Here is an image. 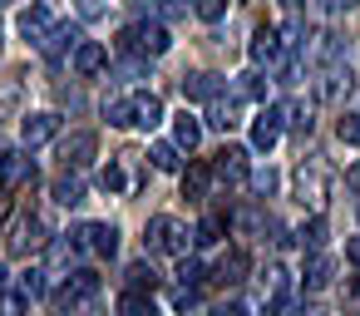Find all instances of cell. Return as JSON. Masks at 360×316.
I'll return each instance as SVG.
<instances>
[{"label":"cell","instance_id":"cell-14","mask_svg":"<svg viewBox=\"0 0 360 316\" xmlns=\"http://www.w3.org/2000/svg\"><path fill=\"white\" fill-rule=\"evenodd\" d=\"M104 65H109V50L99 40H79L75 45V75H99Z\"/></svg>","mask_w":360,"mask_h":316},{"label":"cell","instance_id":"cell-3","mask_svg":"<svg viewBox=\"0 0 360 316\" xmlns=\"http://www.w3.org/2000/svg\"><path fill=\"white\" fill-rule=\"evenodd\" d=\"M291 183H296V198H301V203L321 208V203H326V193H330V168H326L321 158H306V163L296 168V178H291Z\"/></svg>","mask_w":360,"mask_h":316},{"label":"cell","instance_id":"cell-36","mask_svg":"<svg viewBox=\"0 0 360 316\" xmlns=\"http://www.w3.org/2000/svg\"><path fill=\"white\" fill-rule=\"evenodd\" d=\"M193 15L207 20V25H217V20L227 15V0H193Z\"/></svg>","mask_w":360,"mask_h":316},{"label":"cell","instance_id":"cell-15","mask_svg":"<svg viewBox=\"0 0 360 316\" xmlns=\"http://www.w3.org/2000/svg\"><path fill=\"white\" fill-rule=\"evenodd\" d=\"M212 173L217 178H232V183H242L252 168H247V148H237V144H227L222 153H217V163H212Z\"/></svg>","mask_w":360,"mask_h":316},{"label":"cell","instance_id":"cell-5","mask_svg":"<svg viewBox=\"0 0 360 316\" xmlns=\"http://www.w3.org/2000/svg\"><path fill=\"white\" fill-rule=\"evenodd\" d=\"M75 247L79 252H94V257H114L119 252V227L114 222H84L75 232Z\"/></svg>","mask_w":360,"mask_h":316},{"label":"cell","instance_id":"cell-33","mask_svg":"<svg viewBox=\"0 0 360 316\" xmlns=\"http://www.w3.org/2000/svg\"><path fill=\"white\" fill-rule=\"evenodd\" d=\"M99 188H104V193H124V188H129V173H124V163H109V168L99 173Z\"/></svg>","mask_w":360,"mask_h":316},{"label":"cell","instance_id":"cell-28","mask_svg":"<svg viewBox=\"0 0 360 316\" xmlns=\"http://www.w3.org/2000/svg\"><path fill=\"white\" fill-rule=\"evenodd\" d=\"M286 277H291V272H286L281 262H271V267L262 272V286H266V296H271V301H276V296H286V286H291Z\"/></svg>","mask_w":360,"mask_h":316},{"label":"cell","instance_id":"cell-30","mask_svg":"<svg viewBox=\"0 0 360 316\" xmlns=\"http://www.w3.org/2000/svg\"><path fill=\"white\" fill-rule=\"evenodd\" d=\"M104 119H109L114 129H129V124H134V99H109V104H104Z\"/></svg>","mask_w":360,"mask_h":316},{"label":"cell","instance_id":"cell-20","mask_svg":"<svg viewBox=\"0 0 360 316\" xmlns=\"http://www.w3.org/2000/svg\"><path fill=\"white\" fill-rule=\"evenodd\" d=\"M134 124L139 129H158L163 124V99L158 94H134Z\"/></svg>","mask_w":360,"mask_h":316},{"label":"cell","instance_id":"cell-8","mask_svg":"<svg viewBox=\"0 0 360 316\" xmlns=\"http://www.w3.org/2000/svg\"><path fill=\"white\" fill-rule=\"evenodd\" d=\"M20 139H25V148H40V144L60 139V114H25L20 119Z\"/></svg>","mask_w":360,"mask_h":316},{"label":"cell","instance_id":"cell-13","mask_svg":"<svg viewBox=\"0 0 360 316\" xmlns=\"http://www.w3.org/2000/svg\"><path fill=\"white\" fill-rule=\"evenodd\" d=\"M340 89H350V70L330 60V65L321 70V80H316V99H321V104H330V99H340Z\"/></svg>","mask_w":360,"mask_h":316},{"label":"cell","instance_id":"cell-34","mask_svg":"<svg viewBox=\"0 0 360 316\" xmlns=\"http://www.w3.org/2000/svg\"><path fill=\"white\" fill-rule=\"evenodd\" d=\"M247 183H252V193H257V198H271V193H276V173H271V168H252V173H247Z\"/></svg>","mask_w":360,"mask_h":316},{"label":"cell","instance_id":"cell-11","mask_svg":"<svg viewBox=\"0 0 360 316\" xmlns=\"http://www.w3.org/2000/svg\"><path fill=\"white\" fill-rule=\"evenodd\" d=\"M330 277H335V257L316 247V252H311V262H306V272H301L306 291H326V286H330Z\"/></svg>","mask_w":360,"mask_h":316},{"label":"cell","instance_id":"cell-32","mask_svg":"<svg viewBox=\"0 0 360 316\" xmlns=\"http://www.w3.org/2000/svg\"><path fill=\"white\" fill-rule=\"evenodd\" d=\"M296 242L316 252V247L326 242V217H311V222H301V232H296Z\"/></svg>","mask_w":360,"mask_h":316},{"label":"cell","instance_id":"cell-23","mask_svg":"<svg viewBox=\"0 0 360 316\" xmlns=\"http://www.w3.org/2000/svg\"><path fill=\"white\" fill-rule=\"evenodd\" d=\"M212 277H217V286H237V282L247 277V252H227V257L217 262Z\"/></svg>","mask_w":360,"mask_h":316},{"label":"cell","instance_id":"cell-50","mask_svg":"<svg viewBox=\"0 0 360 316\" xmlns=\"http://www.w3.org/2000/svg\"><path fill=\"white\" fill-rule=\"evenodd\" d=\"M306 316H321V311H306Z\"/></svg>","mask_w":360,"mask_h":316},{"label":"cell","instance_id":"cell-29","mask_svg":"<svg viewBox=\"0 0 360 316\" xmlns=\"http://www.w3.org/2000/svg\"><path fill=\"white\" fill-rule=\"evenodd\" d=\"M237 94H242V99H266V80H262V70L237 75Z\"/></svg>","mask_w":360,"mask_h":316},{"label":"cell","instance_id":"cell-12","mask_svg":"<svg viewBox=\"0 0 360 316\" xmlns=\"http://www.w3.org/2000/svg\"><path fill=\"white\" fill-rule=\"evenodd\" d=\"M281 45H286V40H281V30H271V25H266V30H257V35H252V50H247V55H252V65H276V60H281Z\"/></svg>","mask_w":360,"mask_h":316},{"label":"cell","instance_id":"cell-17","mask_svg":"<svg viewBox=\"0 0 360 316\" xmlns=\"http://www.w3.org/2000/svg\"><path fill=\"white\" fill-rule=\"evenodd\" d=\"M222 94V75H188L183 80V99H202V104H212Z\"/></svg>","mask_w":360,"mask_h":316},{"label":"cell","instance_id":"cell-21","mask_svg":"<svg viewBox=\"0 0 360 316\" xmlns=\"http://www.w3.org/2000/svg\"><path fill=\"white\" fill-rule=\"evenodd\" d=\"M212 163H188V173H183V198H207V188H212Z\"/></svg>","mask_w":360,"mask_h":316},{"label":"cell","instance_id":"cell-47","mask_svg":"<svg viewBox=\"0 0 360 316\" xmlns=\"http://www.w3.org/2000/svg\"><path fill=\"white\" fill-rule=\"evenodd\" d=\"M330 6H335V11H350V6H355V0H330Z\"/></svg>","mask_w":360,"mask_h":316},{"label":"cell","instance_id":"cell-18","mask_svg":"<svg viewBox=\"0 0 360 316\" xmlns=\"http://www.w3.org/2000/svg\"><path fill=\"white\" fill-rule=\"evenodd\" d=\"M237 124H242V109H237L232 99H222V94H217V99H212V109H207V129H217V134H232Z\"/></svg>","mask_w":360,"mask_h":316},{"label":"cell","instance_id":"cell-41","mask_svg":"<svg viewBox=\"0 0 360 316\" xmlns=\"http://www.w3.org/2000/svg\"><path fill=\"white\" fill-rule=\"evenodd\" d=\"M286 124H291L296 134H311V109H301V104H291V109H286Z\"/></svg>","mask_w":360,"mask_h":316},{"label":"cell","instance_id":"cell-10","mask_svg":"<svg viewBox=\"0 0 360 316\" xmlns=\"http://www.w3.org/2000/svg\"><path fill=\"white\" fill-rule=\"evenodd\" d=\"M50 25H55V15H50L45 0H35V6H30V11H20V20H15V30H20L25 40H35V45L50 35Z\"/></svg>","mask_w":360,"mask_h":316},{"label":"cell","instance_id":"cell-39","mask_svg":"<svg viewBox=\"0 0 360 316\" xmlns=\"http://www.w3.org/2000/svg\"><path fill=\"white\" fill-rule=\"evenodd\" d=\"M335 134H340V144H350V148H360V114H345V119L335 124Z\"/></svg>","mask_w":360,"mask_h":316},{"label":"cell","instance_id":"cell-49","mask_svg":"<svg viewBox=\"0 0 360 316\" xmlns=\"http://www.w3.org/2000/svg\"><path fill=\"white\" fill-rule=\"evenodd\" d=\"M281 6H291V11H296V6H301V0H281Z\"/></svg>","mask_w":360,"mask_h":316},{"label":"cell","instance_id":"cell-7","mask_svg":"<svg viewBox=\"0 0 360 316\" xmlns=\"http://www.w3.org/2000/svg\"><path fill=\"white\" fill-rule=\"evenodd\" d=\"M94 153H99V139H94V134H70V139H60V163H65V168H89Z\"/></svg>","mask_w":360,"mask_h":316},{"label":"cell","instance_id":"cell-40","mask_svg":"<svg viewBox=\"0 0 360 316\" xmlns=\"http://www.w3.org/2000/svg\"><path fill=\"white\" fill-rule=\"evenodd\" d=\"M15 104H20V80H6L0 84V119L15 114Z\"/></svg>","mask_w":360,"mask_h":316},{"label":"cell","instance_id":"cell-35","mask_svg":"<svg viewBox=\"0 0 360 316\" xmlns=\"http://www.w3.org/2000/svg\"><path fill=\"white\" fill-rule=\"evenodd\" d=\"M198 282H202V262L183 252V257H178V286H198Z\"/></svg>","mask_w":360,"mask_h":316},{"label":"cell","instance_id":"cell-6","mask_svg":"<svg viewBox=\"0 0 360 316\" xmlns=\"http://www.w3.org/2000/svg\"><path fill=\"white\" fill-rule=\"evenodd\" d=\"M11 252L15 257H30V252H40L50 237H45V217H15V227H11Z\"/></svg>","mask_w":360,"mask_h":316},{"label":"cell","instance_id":"cell-37","mask_svg":"<svg viewBox=\"0 0 360 316\" xmlns=\"http://www.w3.org/2000/svg\"><path fill=\"white\" fill-rule=\"evenodd\" d=\"M45 277H50V272H45V267H30V272H25V277H20V291H25V296H45V286H50V282H45Z\"/></svg>","mask_w":360,"mask_h":316},{"label":"cell","instance_id":"cell-42","mask_svg":"<svg viewBox=\"0 0 360 316\" xmlns=\"http://www.w3.org/2000/svg\"><path fill=\"white\" fill-rule=\"evenodd\" d=\"M153 11L163 20H178V15H188V0H153Z\"/></svg>","mask_w":360,"mask_h":316},{"label":"cell","instance_id":"cell-45","mask_svg":"<svg viewBox=\"0 0 360 316\" xmlns=\"http://www.w3.org/2000/svg\"><path fill=\"white\" fill-rule=\"evenodd\" d=\"M345 257H350V262L360 267V237H350V242H345Z\"/></svg>","mask_w":360,"mask_h":316},{"label":"cell","instance_id":"cell-43","mask_svg":"<svg viewBox=\"0 0 360 316\" xmlns=\"http://www.w3.org/2000/svg\"><path fill=\"white\" fill-rule=\"evenodd\" d=\"M212 316H247V306L232 296V301H217V306H212Z\"/></svg>","mask_w":360,"mask_h":316},{"label":"cell","instance_id":"cell-38","mask_svg":"<svg viewBox=\"0 0 360 316\" xmlns=\"http://www.w3.org/2000/svg\"><path fill=\"white\" fill-rule=\"evenodd\" d=\"M30 296L25 291H0V316H25Z\"/></svg>","mask_w":360,"mask_h":316},{"label":"cell","instance_id":"cell-25","mask_svg":"<svg viewBox=\"0 0 360 316\" xmlns=\"http://www.w3.org/2000/svg\"><path fill=\"white\" fill-rule=\"evenodd\" d=\"M55 203H60V208H79V203H84V183H79L75 173H65V178L55 183Z\"/></svg>","mask_w":360,"mask_h":316},{"label":"cell","instance_id":"cell-48","mask_svg":"<svg viewBox=\"0 0 360 316\" xmlns=\"http://www.w3.org/2000/svg\"><path fill=\"white\" fill-rule=\"evenodd\" d=\"M6 282H11V272H6V267H0V291H6Z\"/></svg>","mask_w":360,"mask_h":316},{"label":"cell","instance_id":"cell-22","mask_svg":"<svg viewBox=\"0 0 360 316\" xmlns=\"http://www.w3.org/2000/svg\"><path fill=\"white\" fill-rule=\"evenodd\" d=\"M173 144H178V148H188V153H193V148H198V144H202V124H198V119H193V114H178V119H173Z\"/></svg>","mask_w":360,"mask_h":316},{"label":"cell","instance_id":"cell-27","mask_svg":"<svg viewBox=\"0 0 360 316\" xmlns=\"http://www.w3.org/2000/svg\"><path fill=\"white\" fill-rule=\"evenodd\" d=\"M222 232H227V217H217V213H212V217H202V222H198L193 242H198V247H212V242H222Z\"/></svg>","mask_w":360,"mask_h":316},{"label":"cell","instance_id":"cell-51","mask_svg":"<svg viewBox=\"0 0 360 316\" xmlns=\"http://www.w3.org/2000/svg\"><path fill=\"white\" fill-rule=\"evenodd\" d=\"M0 6H11V0H0Z\"/></svg>","mask_w":360,"mask_h":316},{"label":"cell","instance_id":"cell-46","mask_svg":"<svg viewBox=\"0 0 360 316\" xmlns=\"http://www.w3.org/2000/svg\"><path fill=\"white\" fill-rule=\"evenodd\" d=\"M350 188H355V193H360V168H350Z\"/></svg>","mask_w":360,"mask_h":316},{"label":"cell","instance_id":"cell-44","mask_svg":"<svg viewBox=\"0 0 360 316\" xmlns=\"http://www.w3.org/2000/svg\"><path fill=\"white\" fill-rule=\"evenodd\" d=\"M345 301H350V306H360V277H350V286H345Z\"/></svg>","mask_w":360,"mask_h":316},{"label":"cell","instance_id":"cell-16","mask_svg":"<svg viewBox=\"0 0 360 316\" xmlns=\"http://www.w3.org/2000/svg\"><path fill=\"white\" fill-rule=\"evenodd\" d=\"M0 178H6V188H25V183H35V163L25 153H6L0 158Z\"/></svg>","mask_w":360,"mask_h":316},{"label":"cell","instance_id":"cell-9","mask_svg":"<svg viewBox=\"0 0 360 316\" xmlns=\"http://www.w3.org/2000/svg\"><path fill=\"white\" fill-rule=\"evenodd\" d=\"M84 35H79V25H70V20H60V25H50V35L40 40V50L50 55V60H65V55H75V45H79Z\"/></svg>","mask_w":360,"mask_h":316},{"label":"cell","instance_id":"cell-26","mask_svg":"<svg viewBox=\"0 0 360 316\" xmlns=\"http://www.w3.org/2000/svg\"><path fill=\"white\" fill-rule=\"evenodd\" d=\"M148 158H153V168H158V173H178V168H183L178 144H153V148H148Z\"/></svg>","mask_w":360,"mask_h":316},{"label":"cell","instance_id":"cell-1","mask_svg":"<svg viewBox=\"0 0 360 316\" xmlns=\"http://www.w3.org/2000/svg\"><path fill=\"white\" fill-rule=\"evenodd\" d=\"M168 25L163 20H139V25H129L124 35H119V50H134V55H143V60H158V55H168Z\"/></svg>","mask_w":360,"mask_h":316},{"label":"cell","instance_id":"cell-24","mask_svg":"<svg viewBox=\"0 0 360 316\" xmlns=\"http://www.w3.org/2000/svg\"><path fill=\"white\" fill-rule=\"evenodd\" d=\"M119 311H124V316H158V306H153V291L143 296V291H134V286L119 296Z\"/></svg>","mask_w":360,"mask_h":316},{"label":"cell","instance_id":"cell-4","mask_svg":"<svg viewBox=\"0 0 360 316\" xmlns=\"http://www.w3.org/2000/svg\"><path fill=\"white\" fill-rule=\"evenodd\" d=\"M281 134H286V104H266V109L257 114V124H252V148L271 153V148L281 144Z\"/></svg>","mask_w":360,"mask_h":316},{"label":"cell","instance_id":"cell-31","mask_svg":"<svg viewBox=\"0 0 360 316\" xmlns=\"http://www.w3.org/2000/svg\"><path fill=\"white\" fill-rule=\"evenodd\" d=\"M129 286H134V291H158V272H153L148 262H134V267H129Z\"/></svg>","mask_w":360,"mask_h":316},{"label":"cell","instance_id":"cell-2","mask_svg":"<svg viewBox=\"0 0 360 316\" xmlns=\"http://www.w3.org/2000/svg\"><path fill=\"white\" fill-rule=\"evenodd\" d=\"M143 242L153 247V252H168V257H183L188 252V242H193V232L178 222V217H168V213H158V217H148V227H143Z\"/></svg>","mask_w":360,"mask_h":316},{"label":"cell","instance_id":"cell-19","mask_svg":"<svg viewBox=\"0 0 360 316\" xmlns=\"http://www.w3.org/2000/svg\"><path fill=\"white\" fill-rule=\"evenodd\" d=\"M99 291V272L94 267H75L70 272V286H65V306H75L79 296H94Z\"/></svg>","mask_w":360,"mask_h":316}]
</instances>
